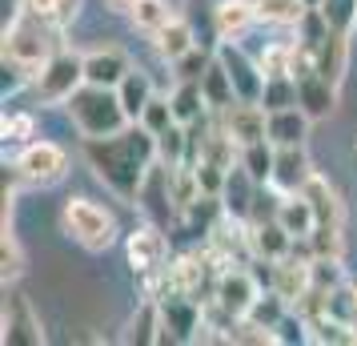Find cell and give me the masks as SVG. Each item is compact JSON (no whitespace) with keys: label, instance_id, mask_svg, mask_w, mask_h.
I'll use <instances>...</instances> for the list:
<instances>
[{"label":"cell","instance_id":"cell-36","mask_svg":"<svg viewBox=\"0 0 357 346\" xmlns=\"http://www.w3.org/2000/svg\"><path fill=\"white\" fill-rule=\"evenodd\" d=\"M309 246H313V254H333V258H341V226L321 222L317 230L309 233Z\"/></svg>","mask_w":357,"mask_h":346},{"label":"cell","instance_id":"cell-32","mask_svg":"<svg viewBox=\"0 0 357 346\" xmlns=\"http://www.w3.org/2000/svg\"><path fill=\"white\" fill-rule=\"evenodd\" d=\"M157 153L165 157V165H185V157H189V129H181V121H173L169 129L157 137Z\"/></svg>","mask_w":357,"mask_h":346},{"label":"cell","instance_id":"cell-6","mask_svg":"<svg viewBox=\"0 0 357 346\" xmlns=\"http://www.w3.org/2000/svg\"><path fill=\"white\" fill-rule=\"evenodd\" d=\"M84 85V57H49L40 73H36V97L45 105H56V101H68L77 89Z\"/></svg>","mask_w":357,"mask_h":346},{"label":"cell","instance_id":"cell-12","mask_svg":"<svg viewBox=\"0 0 357 346\" xmlns=\"http://www.w3.org/2000/svg\"><path fill=\"white\" fill-rule=\"evenodd\" d=\"M313 178L309 169V157L301 145H277V161H273V182L281 194H301V185Z\"/></svg>","mask_w":357,"mask_h":346},{"label":"cell","instance_id":"cell-21","mask_svg":"<svg viewBox=\"0 0 357 346\" xmlns=\"http://www.w3.org/2000/svg\"><path fill=\"white\" fill-rule=\"evenodd\" d=\"M277 222H281L293 238H309V233L317 230V214H313V206H309L305 194H293V198L277 201Z\"/></svg>","mask_w":357,"mask_h":346},{"label":"cell","instance_id":"cell-25","mask_svg":"<svg viewBox=\"0 0 357 346\" xmlns=\"http://www.w3.org/2000/svg\"><path fill=\"white\" fill-rule=\"evenodd\" d=\"M169 101H173V113H177L181 125H189V121H197V117H205V109H209L201 81H181L177 93H173Z\"/></svg>","mask_w":357,"mask_h":346},{"label":"cell","instance_id":"cell-3","mask_svg":"<svg viewBox=\"0 0 357 346\" xmlns=\"http://www.w3.org/2000/svg\"><path fill=\"white\" fill-rule=\"evenodd\" d=\"M65 226H68V233L89 250V254H100V250H109L116 242L113 214H109L105 206H97V201H89V198H68Z\"/></svg>","mask_w":357,"mask_h":346},{"label":"cell","instance_id":"cell-20","mask_svg":"<svg viewBox=\"0 0 357 346\" xmlns=\"http://www.w3.org/2000/svg\"><path fill=\"white\" fill-rule=\"evenodd\" d=\"M201 89H205V101H209V109H217V113H225L229 105H237V85H233V77H229V69L221 65V57L213 61L209 69H205V77H201Z\"/></svg>","mask_w":357,"mask_h":346},{"label":"cell","instance_id":"cell-15","mask_svg":"<svg viewBox=\"0 0 357 346\" xmlns=\"http://www.w3.org/2000/svg\"><path fill=\"white\" fill-rule=\"evenodd\" d=\"M345 69H349V33L329 29V36L317 49V77H325L329 85H341L345 81Z\"/></svg>","mask_w":357,"mask_h":346},{"label":"cell","instance_id":"cell-13","mask_svg":"<svg viewBox=\"0 0 357 346\" xmlns=\"http://www.w3.org/2000/svg\"><path fill=\"white\" fill-rule=\"evenodd\" d=\"M273 290L285 298L289 306H293V302L301 306V302L309 298V290H313V270H309V258H305V262L277 258V262H273Z\"/></svg>","mask_w":357,"mask_h":346},{"label":"cell","instance_id":"cell-8","mask_svg":"<svg viewBox=\"0 0 357 346\" xmlns=\"http://www.w3.org/2000/svg\"><path fill=\"white\" fill-rule=\"evenodd\" d=\"M213 302L241 322L245 314L253 310V302H257V282H253V274L233 270V266L221 270V278H217V286H213Z\"/></svg>","mask_w":357,"mask_h":346},{"label":"cell","instance_id":"cell-37","mask_svg":"<svg viewBox=\"0 0 357 346\" xmlns=\"http://www.w3.org/2000/svg\"><path fill=\"white\" fill-rule=\"evenodd\" d=\"M0 262H4V282H17L20 270H24V258H20L17 238L4 230V242H0Z\"/></svg>","mask_w":357,"mask_h":346},{"label":"cell","instance_id":"cell-1","mask_svg":"<svg viewBox=\"0 0 357 346\" xmlns=\"http://www.w3.org/2000/svg\"><path fill=\"white\" fill-rule=\"evenodd\" d=\"M84 153H89V165L97 169V178L116 198L137 201L149 165H153V153H157V137L141 125V133L132 129L125 137H116V133L113 137H89Z\"/></svg>","mask_w":357,"mask_h":346},{"label":"cell","instance_id":"cell-39","mask_svg":"<svg viewBox=\"0 0 357 346\" xmlns=\"http://www.w3.org/2000/svg\"><path fill=\"white\" fill-rule=\"evenodd\" d=\"M4 137H8V141H29V137H33V117L29 113L4 117Z\"/></svg>","mask_w":357,"mask_h":346},{"label":"cell","instance_id":"cell-18","mask_svg":"<svg viewBox=\"0 0 357 346\" xmlns=\"http://www.w3.org/2000/svg\"><path fill=\"white\" fill-rule=\"evenodd\" d=\"M297 105H301L313 121H317V117H329L333 105H337V85H329L325 77L313 73L305 81H297Z\"/></svg>","mask_w":357,"mask_h":346},{"label":"cell","instance_id":"cell-19","mask_svg":"<svg viewBox=\"0 0 357 346\" xmlns=\"http://www.w3.org/2000/svg\"><path fill=\"white\" fill-rule=\"evenodd\" d=\"M257 20V0H221L217 4V36L233 41Z\"/></svg>","mask_w":357,"mask_h":346},{"label":"cell","instance_id":"cell-26","mask_svg":"<svg viewBox=\"0 0 357 346\" xmlns=\"http://www.w3.org/2000/svg\"><path fill=\"white\" fill-rule=\"evenodd\" d=\"M153 36H157V52H161L165 61H181L185 52L193 49V29H189L185 20H177V17L169 20L161 33H153Z\"/></svg>","mask_w":357,"mask_h":346},{"label":"cell","instance_id":"cell-11","mask_svg":"<svg viewBox=\"0 0 357 346\" xmlns=\"http://www.w3.org/2000/svg\"><path fill=\"white\" fill-rule=\"evenodd\" d=\"M221 65L229 69V77H233V85H237V97L241 101H261V93H265V73H261V65H253L249 57H245L241 49H233V45H221Z\"/></svg>","mask_w":357,"mask_h":346},{"label":"cell","instance_id":"cell-27","mask_svg":"<svg viewBox=\"0 0 357 346\" xmlns=\"http://www.w3.org/2000/svg\"><path fill=\"white\" fill-rule=\"evenodd\" d=\"M132 17V29H141V33H161L165 24L173 20V13H169V0H137L129 8Z\"/></svg>","mask_w":357,"mask_h":346},{"label":"cell","instance_id":"cell-29","mask_svg":"<svg viewBox=\"0 0 357 346\" xmlns=\"http://www.w3.org/2000/svg\"><path fill=\"white\" fill-rule=\"evenodd\" d=\"M309 270H313V290H321V294H337L341 282H345L341 258H333V254H317V258L309 262Z\"/></svg>","mask_w":357,"mask_h":346},{"label":"cell","instance_id":"cell-28","mask_svg":"<svg viewBox=\"0 0 357 346\" xmlns=\"http://www.w3.org/2000/svg\"><path fill=\"white\" fill-rule=\"evenodd\" d=\"M129 343H161V302L157 298L141 302V314L129 326Z\"/></svg>","mask_w":357,"mask_h":346},{"label":"cell","instance_id":"cell-10","mask_svg":"<svg viewBox=\"0 0 357 346\" xmlns=\"http://www.w3.org/2000/svg\"><path fill=\"white\" fill-rule=\"evenodd\" d=\"M4 343H13V346H40L45 343V326H40L33 302L24 294H13L8 306H4Z\"/></svg>","mask_w":357,"mask_h":346},{"label":"cell","instance_id":"cell-33","mask_svg":"<svg viewBox=\"0 0 357 346\" xmlns=\"http://www.w3.org/2000/svg\"><path fill=\"white\" fill-rule=\"evenodd\" d=\"M261 105H265L269 113L297 105V81H293V77H269V81H265V93H261Z\"/></svg>","mask_w":357,"mask_h":346},{"label":"cell","instance_id":"cell-4","mask_svg":"<svg viewBox=\"0 0 357 346\" xmlns=\"http://www.w3.org/2000/svg\"><path fill=\"white\" fill-rule=\"evenodd\" d=\"M125 250H129V266L132 274H141V278L153 286V290H161V282H169V242H165V233L157 230V226H141V230L129 233V242H125ZM157 294V298H161Z\"/></svg>","mask_w":357,"mask_h":346},{"label":"cell","instance_id":"cell-41","mask_svg":"<svg viewBox=\"0 0 357 346\" xmlns=\"http://www.w3.org/2000/svg\"><path fill=\"white\" fill-rule=\"evenodd\" d=\"M56 4H61V0H24V8H33V13H40L45 20H52V13H56Z\"/></svg>","mask_w":357,"mask_h":346},{"label":"cell","instance_id":"cell-40","mask_svg":"<svg viewBox=\"0 0 357 346\" xmlns=\"http://www.w3.org/2000/svg\"><path fill=\"white\" fill-rule=\"evenodd\" d=\"M77 13H81V0H61L56 4V13H52L49 24H56V29H65L68 20H77Z\"/></svg>","mask_w":357,"mask_h":346},{"label":"cell","instance_id":"cell-22","mask_svg":"<svg viewBox=\"0 0 357 346\" xmlns=\"http://www.w3.org/2000/svg\"><path fill=\"white\" fill-rule=\"evenodd\" d=\"M301 194L309 198V206H313V214H317V226L321 222H329V226H341V201H337V189L325 182V178H309L305 185H301Z\"/></svg>","mask_w":357,"mask_h":346},{"label":"cell","instance_id":"cell-17","mask_svg":"<svg viewBox=\"0 0 357 346\" xmlns=\"http://www.w3.org/2000/svg\"><path fill=\"white\" fill-rule=\"evenodd\" d=\"M309 121H313V117H309L301 105L277 109V113H269V141H273V145H301L305 133H309Z\"/></svg>","mask_w":357,"mask_h":346},{"label":"cell","instance_id":"cell-16","mask_svg":"<svg viewBox=\"0 0 357 346\" xmlns=\"http://www.w3.org/2000/svg\"><path fill=\"white\" fill-rule=\"evenodd\" d=\"M249 233H253V254L265 258V262H277V258H289V254H293V233L285 230L277 217L257 222Z\"/></svg>","mask_w":357,"mask_h":346},{"label":"cell","instance_id":"cell-2","mask_svg":"<svg viewBox=\"0 0 357 346\" xmlns=\"http://www.w3.org/2000/svg\"><path fill=\"white\" fill-rule=\"evenodd\" d=\"M68 113L77 117L84 137H113V133H121L129 125V113H125V105H121V97L113 89L89 85V81L68 97Z\"/></svg>","mask_w":357,"mask_h":346},{"label":"cell","instance_id":"cell-34","mask_svg":"<svg viewBox=\"0 0 357 346\" xmlns=\"http://www.w3.org/2000/svg\"><path fill=\"white\" fill-rule=\"evenodd\" d=\"M261 73H265V81L269 77H293V45H269V49L261 52Z\"/></svg>","mask_w":357,"mask_h":346},{"label":"cell","instance_id":"cell-42","mask_svg":"<svg viewBox=\"0 0 357 346\" xmlns=\"http://www.w3.org/2000/svg\"><path fill=\"white\" fill-rule=\"evenodd\" d=\"M105 4H109L113 13H129V8H132V4H137V0H105Z\"/></svg>","mask_w":357,"mask_h":346},{"label":"cell","instance_id":"cell-31","mask_svg":"<svg viewBox=\"0 0 357 346\" xmlns=\"http://www.w3.org/2000/svg\"><path fill=\"white\" fill-rule=\"evenodd\" d=\"M305 0H257V20H269V24H297L305 17Z\"/></svg>","mask_w":357,"mask_h":346},{"label":"cell","instance_id":"cell-38","mask_svg":"<svg viewBox=\"0 0 357 346\" xmlns=\"http://www.w3.org/2000/svg\"><path fill=\"white\" fill-rule=\"evenodd\" d=\"M173 65H177V77H181V81H201V77H205V69H209V57H205V52L193 45V49L185 52L181 61H173Z\"/></svg>","mask_w":357,"mask_h":346},{"label":"cell","instance_id":"cell-43","mask_svg":"<svg viewBox=\"0 0 357 346\" xmlns=\"http://www.w3.org/2000/svg\"><path fill=\"white\" fill-rule=\"evenodd\" d=\"M349 298H354V310H357V286H354V290H349Z\"/></svg>","mask_w":357,"mask_h":346},{"label":"cell","instance_id":"cell-5","mask_svg":"<svg viewBox=\"0 0 357 346\" xmlns=\"http://www.w3.org/2000/svg\"><path fill=\"white\" fill-rule=\"evenodd\" d=\"M40 13L24 8L13 29L4 33V61H20L24 69H40L49 61V41H45V29H40Z\"/></svg>","mask_w":357,"mask_h":346},{"label":"cell","instance_id":"cell-24","mask_svg":"<svg viewBox=\"0 0 357 346\" xmlns=\"http://www.w3.org/2000/svg\"><path fill=\"white\" fill-rule=\"evenodd\" d=\"M116 97H121V105H125V113H129V121H141V113H145V105L153 101V85H149V77L137 69L129 77L116 85Z\"/></svg>","mask_w":357,"mask_h":346},{"label":"cell","instance_id":"cell-7","mask_svg":"<svg viewBox=\"0 0 357 346\" xmlns=\"http://www.w3.org/2000/svg\"><path fill=\"white\" fill-rule=\"evenodd\" d=\"M17 173L29 185H56L68 173V157H65V149L52 145V141H33L17 157Z\"/></svg>","mask_w":357,"mask_h":346},{"label":"cell","instance_id":"cell-35","mask_svg":"<svg viewBox=\"0 0 357 346\" xmlns=\"http://www.w3.org/2000/svg\"><path fill=\"white\" fill-rule=\"evenodd\" d=\"M173 121H177V113H173V101H165V97H153L145 105V113H141V125H145L153 137H161Z\"/></svg>","mask_w":357,"mask_h":346},{"label":"cell","instance_id":"cell-30","mask_svg":"<svg viewBox=\"0 0 357 346\" xmlns=\"http://www.w3.org/2000/svg\"><path fill=\"white\" fill-rule=\"evenodd\" d=\"M285 306H289V302H285V298L277 294V290H273L269 298H261V294H257L253 310L245 314V318H249V322H253L257 330H269V338H273V326L281 322V318H285Z\"/></svg>","mask_w":357,"mask_h":346},{"label":"cell","instance_id":"cell-23","mask_svg":"<svg viewBox=\"0 0 357 346\" xmlns=\"http://www.w3.org/2000/svg\"><path fill=\"white\" fill-rule=\"evenodd\" d=\"M273 161H277V149H273L269 137H265V141H253V145H241V169L257 185L273 182Z\"/></svg>","mask_w":357,"mask_h":346},{"label":"cell","instance_id":"cell-9","mask_svg":"<svg viewBox=\"0 0 357 346\" xmlns=\"http://www.w3.org/2000/svg\"><path fill=\"white\" fill-rule=\"evenodd\" d=\"M225 133L237 145H253L269 137V109L261 101H241V105H229L225 109Z\"/></svg>","mask_w":357,"mask_h":346},{"label":"cell","instance_id":"cell-14","mask_svg":"<svg viewBox=\"0 0 357 346\" xmlns=\"http://www.w3.org/2000/svg\"><path fill=\"white\" fill-rule=\"evenodd\" d=\"M129 77V57L121 49H97L84 57V81L89 85H105V89H116V85Z\"/></svg>","mask_w":357,"mask_h":346}]
</instances>
